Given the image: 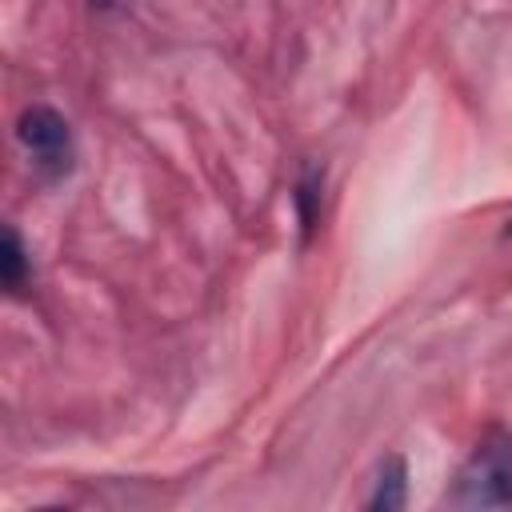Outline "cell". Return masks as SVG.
Instances as JSON below:
<instances>
[{"mask_svg": "<svg viewBox=\"0 0 512 512\" xmlns=\"http://www.w3.org/2000/svg\"><path fill=\"white\" fill-rule=\"evenodd\" d=\"M452 508H512V432H488L448 492Z\"/></svg>", "mask_w": 512, "mask_h": 512, "instance_id": "6da1fadb", "label": "cell"}, {"mask_svg": "<svg viewBox=\"0 0 512 512\" xmlns=\"http://www.w3.org/2000/svg\"><path fill=\"white\" fill-rule=\"evenodd\" d=\"M16 136L32 152V160H36L40 172H48V176L72 172V160H76L72 132H68V120L56 108H44V104L24 108L20 120H16Z\"/></svg>", "mask_w": 512, "mask_h": 512, "instance_id": "7a4b0ae2", "label": "cell"}, {"mask_svg": "<svg viewBox=\"0 0 512 512\" xmlns=\"http://www.w3.org/2000/svg\"><path fill=\"white\" fill-rule=\"evenodd\" d=\"M404 500H408V468L400 456H392L376 472V488L368 496V508L372 512H396V508H404Z\"/></svg>", "mask_w": 512, "mask_h": 512, "instance_id": "3957f363", "label": "cell"}, {"mask_svg": "<svg viewBox=\"0 0 512 512\" xmlns=\"http://www.w3.org/2000/svg\"><path fill=\"white\" fill-rule=\"evenodd\" d=\"M0 280L12 296L24 292V284L32 280V260H28V248L24 240L16 236V228H4V244H0Z\"/></svg>", "mask_w": 512, "mask_h": 512, "instance_id": "277c9868", "label": "cell"}, {"mask_svg": "<svg viewBox=\"0 0 512 512\" xmlns=\"http://www.w3.org/2000/svg\"><path fill=\"white\" fill-rule=\"evenodd\" d=\"M296 208H300L304 236H312V228L320 220V172H304V180L296 184Z\"/></svg>", "mask_w": 512, "mask_h": 512, "instance_id": "5b68a950", "label": "cell"}, {"mask_svg": "<svg viewBox=\"0 0 512 512\" xmlns=\"http://www.w3.org/2000/svg\"><path fill=\"white\" fill-rule=\"evenodd\" d=\"M92 4H96V8H116L120 0H92Z\"/></svg>", "mask_w": 512, "mask_h": 512, "instance_id": "8992f818", "label": "cell"}]
</instances>
